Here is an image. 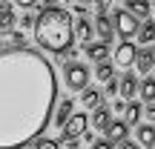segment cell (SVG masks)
Here are the masks:
<instances>
[{
	"label": "cell",
	"mask_w": 155,
	"mask_h": 149,
	"mask_svg": "<svg viewBox=\"0 0 155 149\" xmlns=\"http://www.w3.org/2000/svg\"><path fill=\"white\" fill-rule=\"evenodd\" d=\"M118 149H141V146L135 144V141H121V144H118Z\"/></svg>",
	"instance_id": "484cf974"
},
{
	"label": "cell",
	"mask_w": 155,
	"mask_h": 149,
	"mask_svg": "<svg viewBox=\"0 0 155 149\" xmlns=\"http://www.w3.org/2000/svg\"><path fill=\"white\" fill-rule=\"evenodd\" d=\"M72 15L61 6H52V9H43L38 17H35V40L43 52H52V55H66L72 49Z\"/></svg>",
	"instance_id": "7a4b0ae2"
},
{
	"label": "cell",
	"mask_w": 155,
	"mask_h": 149,
	"mask_svg": "<svg viewBox=\"0 0 155 149\" xmlns=\"http://www.w3.org/2000/svg\"><path fill=\"white\" fill-rule=\"evenodd\" d=\"M63 77H66V86L69 89H86V80H89V69L83 63H66L63 69Z\"/></svg>",
	"instance_id": "5b68a950"
},
{
	"label": "cell",
	"mask_w": 155,
	"mask_h": 149,
	"mask_svg": "<svg viewBox=\"0 0 155 149\" xmlns=\"http://www.w3.org/2000/svg\"><path fill=\"white\" fill-rule=\"evenodd\" d=\"M95 77H98V80H104V83H109V80H115V69H112V63H98V66H95Z\"/></svg>",
	"instance_id": "44dd1931"
},
{
	"label": "cell",
	"mask_w": 155,
	"mask_h": 149,
	"mask_svg": "<svg viewBox=\"0 0 155 149\" xmlns=\"http://www.w3.org/2000/svg\"><path fill=\"white\" fill-rule=\"evenodd\" d=\"M135 66L141 75H150V69H155V46H144L135 55Z\"/></svg>",
	"instance_id": "52a82bcc"
},
{
	"label": "cell",
	"mask_w": 155,
	"mask_h": 149,
	"mask_svg": "<svg viewBox=\"0 0 155 149\" xmlns=\"http://www.w3.org/2000/svg\"><path fill=\"white\" fill-rule=\"evenodd\" d=\"M20 23H23V26H32V29H35V17H32V15H23Z\"/></svg>",
	"instance_id": "f1b7e54d"
},
{
	"label": "cell",
	"mask_w": 155,
	"mask_h": 149,
	"mask_svg": "<svg viewBox=\"0 0 155 149\" xmlns=\"http://www.w3.org/2000/svg\"><path fill=\"white\" fill-rule=\"evenodd\" d=\"M15 3H17V6H20V9H32V6H35V3H38V0H15Z\"/></svg>",
	"instance_id": "83f0119b"
},
{
	"label": "cell",
	"mask_w": 155,
	"mask_h": 149,
	"mask_svg": "<svg viewBox=\"0 0 155 149\" xmlns=\"http://www.w3.org/2000/svg\"><path fill=\"white\" fill-rule=\"evenodd\" d=\"M72 115H75V100H69V98H66V100H61V103H58V112H55V123L63 129V123H66Z\"/></svg>",
	"instance_id": "30bf717a"
},
{
	"label": "cell",
	"mask_w": 155,
	"mask_h": 149,
	"mask_svg": "<svg viewBox=\"0 0 155 149\" xmlns=\"http://www.w3.org/2000/svg\"><path fill=\"white\" fill-rule=\"evenodd\" d=\"M29 149H61V144L58 141H49V138H38Z\"/></svg>",
	"instance_id": "603a6c76"
},
{
	"label": "cell",
	"mask_w": 155,
	"mask_h": 149,
	"mask_svg": "<svg viewBox=\"0 0 155 149\" xmlns=\"http://www.w3.org/2000/svg\"><path fill=\"white\" fill-rule=\"evenodd\" d=\"M86 55L92 57V60L104 63L106 55H109V43H86Z\"/></svg>",
	"instance_id": "2e32d148"
},
{
	"label": "cell",
	"mask_w": 155,
	"mask_h": 149,
	"mask_svg": "<svg viewBox=\"0 0 155 149\" xmlns=\"http://www.w3.org/2000/svg\"><path fill=\"white\" fill-rule=\"evenodd\" d=\"M55 100V66L40 52L0 49V149L32 146L49 126Z\"/></svg>",
	"instance_id": "6da1fadb"
},
{
	"label": "cell",
	"mask_w": 155,
	"mask_h": 149,
	"mask_svg": "<svg viewBox=\"0 0 155 149\" xmlns=\"http://www.w3.org/2000/svg\"><path fill=\"white\" fill-rule=\"evenodd\" d=\"M127 11L138 20V17H144V20H150V3L147 0H127Z\"/></svg>",
	"instance_id": "7c38bea8"
},
{
	"label": "cell",
	"mask_w": 155,
	"mask_h": 149,
	"mask_svg": "<svg viewBox=\"0 0 155 149\" xmlns=\"http://www.w3.org/2000/svg\"><path fill=\"white\" fill-rule=\"evenodd\" d=\"M12 26H15V11L12 9L0 11V32H3V29H12Z\"/></svg>",
	"instance_id": "7402d4cb"
},
{
	"label": "cell",
	"mask_w": 155,
	"mask_h": 149,
	"mask_svg": "<svg viewBox=\"0 0 155 149\" xmlns=\"http://www.w3.org/2000/svg\"><path fill=\"white\" fill-rule=\"evenodd\" d=\"M109 123H112V112H109V106H98V109L92 112V126L101 129V132H106V129H109Z\"/></svg>",
	"instance_id": "9c48e42d"
},
{
	"label": "cell",
	"mask_w": 155,
	"mask_h": 149,
	"mask_svg": "<svg viewBox=\"0 0 155 149\" xmlns=\"http://www.w3.org/2000/svg\"><path fill=\"white\" fill-rule=\"evenodd\" d=\"M78 3H89V0H78Z\"/></svg>",
	"instance_id": "836d02e7"
},
{
	"label": "cell",
	"mask_w": 155,
	"mask_h": 149,
	"mask_svg": "<svg viewBox=\"0 0 155 149\" xmlns=\"http://www.w3.org/2000/svg\"><path fill=\"white\" fill-rule=\"evenodd\" d=\"M147 3H150V0H147Z\"/></svg>",
	"instance_id": "e575fe53"
},
{
	"label": "cell",
	"mask_w": 155,
	"mask_h": 149,
	"mask_svg": "<svg viewBox=\"0 0 155 149\" xmlns=\"http://www.w3.org/2000/svg\"><path fill=\"white\" fill-rule=\"evenodd\" d=\"M95 29H98V34H101V43H109V40H112V32H115V29H112V20L106 15H98Z\"/></svg>",
	"instance_id": "4fadbf2b"
},
{
	"label": "cell",
	"mask_w": 155,
	"mask_h": 149,
	"mask_svg": "<svg viewBox=\"0 0 155 149\" xmlns=\"http://www.w3.org/2000/svg\"><path fill=\"white\" fill-rule=\"evenodd\" d=\"M9 9V0H0V11H6Z\"/></svg>",
	"instance_id": "1f68e13d"
},
{
	"label": "cell",
	"mask_w": 155,
	"mask_h": 149,
	"mask_svg": "<svg viewBox=\"0 0 155 149\" xmlns=\"http://www.w3.org/2000/svg\"><path fill=\"white\" fill-rule=\"evenodd\" d=\"M40 6H43V9H52V6H55V0H38Z\"/></svg>",
	"instance_id": "4dcf8cb0"
},
{
	"label": "cell",
	"mask_w": 155,
	"mask_h": 149,
	"mask_svg": "<svg viewBox=\"0 0 155 149\" xmlns=\"http://www.w3.org/2000/svg\"><path fill=\"white\" fill-rule=\"evenodd\" d=\"M106 92L115 95V92H118V80H109V83H106Z\"/></svg>",
	"instance_id": "f546056e"
},
{
	"label": "cell",
	"mask_w": 155,
	"mask_h": 149,
	"mask_svg": "<svg viewBox=\"0 0 155 149\" xmlns=\"http://www.w3.org/2000/svg\"><path fill=\"white\" fill-rule=\"evenodd\" d=\"M112 29H115L124 40H129V37H135V34H138V20H135L129 11L118 9L115 15H112Z\"/></svg>",
	"instance_id": "3957f363"
},
{
	"label": "cell",
	"mask_w": 155,
	"mask_h": 149,
	"mask_svg": "<svg viewBox=\"0 0 155 149\" xmlns=\"http://www.w3.org/2000/svg\"><path fill=\"white\" fill-rule=\"evenodd\" d=\"M147 121H150V123H155V103H150V106H147Z\"/></svg>",
	"instance_id": "4316f807"
},
{
	"label": "cell",
	"mask_w": 155,
	"mask_h": 149,
	"mask_svg": "<svg viewBox=\"0 0 155 149\" xmlns=\"http://www.w3.org/2000/svg\"><path fill=\"white\" fill-rule=\"evenodd\" d=\"M138 118H141V106L138 103H127L124 106V123H127V126H135Z\"/></svg>",
	"instance_id": "ffe728a7"
},
{
	"label": "cell",
	"mask_w": 155,
	"mask_h": 149,
	"mask_svg": "<svg viewBox=\"0 0 155 149\" xmlns=\"http://www.w3.org/2000/svg\"><path fill=\"white\" fill-rule=\"evenodd\" d=\"M92 149H112V144L106 138H101V141H92Z\"/></svg>",
	"instance_id": "d4e9b609"
},
{
	"label": "cell",
	"mask_w": 155,
	"mask_h": 149,
	"mask_svg": "<svg viewBox=\"0 0 155 149\" xmlns=\"http://www.w3.org/2000/svg\"><path fill=\"white\" fill-rule=\"evenodd\" d=\"M135 55H138V49H135L129 40H124V43L115 49V66H121V69L132 66V63H135Z\"/></svg>",
	"instance_id": "8992f818"
},
{
	"label": "cell",
	"mask_w": 155,
	"mask_h": 149,
	"mask_svg": "<svg viewBox=\"0 0 155 149\" xmlns=\"http://www.w3.org/2000/svg\"><path fill=\"white\" fill-rule=\"evenodd\" d=\"M118 92H121V100H129L135 92H138V80H135V75H124L121 83H118Z\"/></svg>",
	"instance_id": "8fae6325"
},
{
	"label": "cell",
	"mask_w": 155,
	"mask_h": 149,
	"mask_svg": "<svg viewBox=\"0 0 155 149\" xmlns=\"http://www.w3.org/2000/svg\"><path fill=\"white\" fill-rule=\"evenodd\" d=\"M12 46H17V49H23V46H26V34L15 32V34H12Z\"/></svg>",
	"instance_id": "cb8c5ba5"
},
{
	"label": "cell",
	"mask_w": 155,
	"mask_h": 149,
	"mask_svg": "<svg viewBox=\"0 0 155 149\" xmlns=\"http://www.w3.org/2000/svg\"><path fill=\"white\" fill-rule=\"evenodd\" d=\"M138 92H141V98H144V103H152V100H155V80H152V77L141 80L138 83Z\"/></svg>",
	"instance_id": "d6986e66"
},
{
	"label": "cell",
	"mask_w": 155,
	"mask_h": 149,
	"mask_svg": "<svg viewBox=\"0 0 155 149\" xmlns=\"http://www.w3.org/2000/svg\"><path fill=\"white\" fill-rule=\"evenodd\" d=\"M86 126H89V118L83 115V112H75L72 118H69L66 123H63V129H61V135H63V141H78L83 132H86Z\"/></svg>",
	"instance_id": "277c9868"
},
{
	"label": "cell",
	"mask_w": 155,
	"mask_h": 149,
	"mask_svg": "<svg viewBox=\"0 0 155 149\" xmlns=\"http://www.w3.org/2000/svg\"><path fill=\"white\" fill-rule=\"evenodd\" d=\"M127 132H129V126L124 121H112L109 129H106V141L109 144H121V141H127Z\"/></svg>",
	"instance_id": "ba28073f"
},
{
	"label": "cell",
	"mask_w": 155,
	"mask_h": 149,
	"mask_svg": "<svg viewBox=\"0 0 155 149\" xmlns=\"http://www.w3.org/2000/svg\"><path fill=\"white\" fill-rule=\"evenodd\" d=\"M0 49H3V32H0Z\"/></svg>",
	"instance_id": "d6a6232c"
},
{
	"label": "cell",
	"mask_w": 155,
	"mask_h": 149,
	"mask_svg": "<svg viewBox=\"0 0 155 149\" xmlns=\"http://www.w3.org/2000/svg\"><path fill=\"white\" fill-rule=\"evenodd\" d=\"M138 146H147L152 149L155 146V126H150V123H144V126H138V141H135Z\"/></svg>",
	"instance_id": "9a60e30c"
},
{
	"label": "cell",
	"mask_w": 155,
	"mask_h": 149,
	"mask_svg": "<svg viewBox=\"0 0 155 149\" xmlns=\"http://www.w3.org/2000/svg\"><path fill=\"white\" fill-rule=\"evenodd\" d=\"M135 37H138L144 46H152V40H155V20H144L138 26V34H135Z\"/></svg>",
	"instance_id": "5bb4252c"
},
{
	"label": "cell",
	"mask_w": 155,
	"mask_h": 149,
	"mask_svg": "<svg viewBox=\"0 0 155 149\" xmlns=\"http://www.w3.org/2000/svg\"><path fill=\"white\" fill-rule=\"evenodd\" d=\"M81 103L86 106V109H98L104 100H101V92L98 89H83V95H81Z\"/></svg>",
	"instance_id": "e0dca14e"
},
{
	"label": "cell",
	"mask_w": 155,
	"mask_h": 149,
	"mask_svg": "<svg viewBox=\"0 0 155 149\" xmlns=\"http://www.w3.org/2000/svg\"><path fill=\"white\" fill-rule=\"evenodd\" d=\"M72 32L78 34V40H83V43H89V37H92V26H89L86 17H78V23L72 26Z\"/></svg>",
	"instance_id": "ac0fdd59"
}]
</instances>
